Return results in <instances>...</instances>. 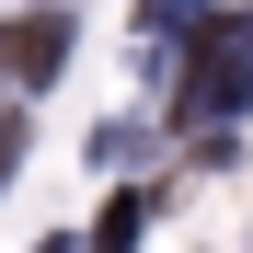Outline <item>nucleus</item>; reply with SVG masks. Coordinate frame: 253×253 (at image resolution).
Here are the masks:
<instances>
[{
  "label": "nucleus",
  "mask_w": 253,
  "mask_h": 253,
  "mask_svg": "<svg viewBox=\"0 0 253 253\" xmlns=\"http://www.w3.org/2000/svg\"><path fill=\"white\" fill-rule=\"evenodd\" d=\"M58 46H69L58 23H12V35H0V69H12V81H46V69H58Z\"/></svg>",
  "instance_id": "nucleus-1"
}]
</instances>
